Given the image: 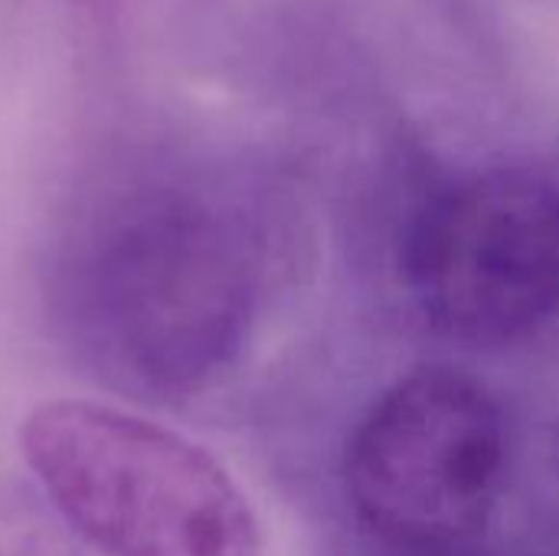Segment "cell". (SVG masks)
Masks as SVG:
<instances>
[{"mask_svg":"<svg viewBox=\"0 0 559 556\" xmlns=\"http://www.w3.org/2000/svg\"><path fill=\"white\" fill-rule=\"evenodd\" d=\"M403 272L445 338L495 347L559 315V180L488 167L436 190L409 223Z\"/></svg>","mask_w":559,"mask_h":556,"instance_id":"cell-3","label":"cell"},{"mask_svg":"<svg viewBox=\"0 0 559 556\" xmlns=\"http://www.w3.org/2000/svg\"><path fill=\"white\" fill-rule=\"evenodd\" d=\"M393 556H478V554H465V547H459V551H426V554H409V551H396Z\"/></svg>","mask_w":559,"mask_h":556,"instance_id":"cell-6","label":"cell"},{"mask_svg":"<svg viewBox=\"0 0 559 556\" xmlns=\"http://www.w3.org/2000/svg\"><path fill=\"white\" fill-rule=\"evenodd\" d=\"M508 419L495 393L449 364L393 380L357 423L344 488L393 551H459L485 531L508 482Z\"/></svg>","mask_w":559,"mask_h":556,"instance_id":"cell-2","label":"cell"},{"mask_svg":"<svg viewBox=\"0 0 559 556\" xmlns=\"http://www.w3.org/2000/svg\"><path fill=\"white\" fill-rule=\"evenodd\" d=\"M20 452L62 524L102 556H262L259 518L203 446L144 416L49 400Z\"/></svg>","mask_w":559,"mask_h":556,"instance_id":"cell-1","label":"cell"},{"mask_svg":"<svg viewBox=\"0 0 559 556\" xmlns=\"http://www.w3.org/2000/svg\"><path fill=\"white\" fill-rule=\"evenodd\" d=\"M39 498H0V556H75L66 534H72L62 518L49 521L52 505H36Z\"/></svg>","mask_w":559,"mask_h":556,"instance_id":"cell-4","label":"cell"},{"mask_svg":"<svg viewBox=\"0 0 559 556\" xmlns=\"http://www.w3.org/2000/svg\"><path fill=\"white\" fill-rule=\"evenodd\" d=\"M134 0H75V16L88 46L98 56H111L121 46L124 20L131 16Z\"/></svg>","mask_w":559,"mask_h":556,"instance_id":"cell-5","label":"cell"}]
</instances>
